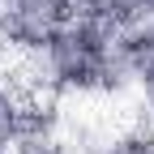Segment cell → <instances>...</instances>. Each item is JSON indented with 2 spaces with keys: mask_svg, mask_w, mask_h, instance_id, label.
<instances>
[{
  "mask_svg": "<svg viewBox=\"0 0 154 154\" xmlns=\"http://www.w3.org/2000/svg\"><path fill=\"white\" fill-rule=\"evenodd\" d=\"M99 154H154V141H120V146H107Z\"/></svg>",
  "mask_w": 154,
  "mask_h": 154,
  "instance_id": "cell-5",
  "label": "cell"
},
{
  "mask_svg": "<svg viewBox=\"0 0 154 154\" xmlns=\"http://www.w3.org/2000/svg\"><path fill=\"white\" fill-rule=\"evenodd\" d=\"M73 17H90V22L103 26H124L141 17V0H69Z\"/></svg>",
  "mask_w": 154,
  "mask_h": 154,
  "instance_id": "cell-3",
  "label": "cell"
},
{
  "mask_svg": "<svg viewBox=\"0 0 154 154\" xmlns=\"http://www.w3.org/2000/svg\"><path fill=\"white\" fill-rule=\"evenodd\" d=\"M141 17H146V22H154V0H141Z\"/></svg>",
  "mask_w": 154,
  "mask_h": 154,
  "instance_id": "cell-6",
  "label": "cell"
},
{
  "mask_svg": "<svg viewBox=\"0 0 154 154\" xmlns=\"http://www.w3.org/2000/svg\"><path fill=\"white\" fill-rule=\"evenodd\" d=\"M43 82L51 94H103L107 90V60H111V26L90 17L69 22L34 47Z\"/></svg>",
  "mask_w": 154,
  "mask_h": 154,
  "instance_id": "cell-1",
  "label": "cell"
},
{
  "mask_svg": "<svg viewBox=\"0 0 154 154\" xmlns=\"http://www.w3.org/2000/svg\"><path fill=\"white\" fill-rule=\"evenodd\" d=\"M13 154H69V141L56 133V124H47V120L34 116V124L26 128V137L13 146Z\"/></svg>",
  "mask_w": 154,
  "mask_h": 154,
  "instance_id": "cell-4",
  "label": "cell"
},
{
  "mask_svg": "<svg viewBox=\"0 0 154 154\" xmlns=\"http://www.w3.org/2000/svg\"><path fill=\"white\" fill-rule=\"evenodd\" d=\"M38 107L26 99L22 90H13L9 82H0V154H13V146L26 137V128L34 124Z\"/></svg>",
  "mask_w": 154,
  "mask_h": 154,
  "instance_id": "cell-2",
  "label": "cell"
},
{
  "mask_svg": "<svg viewBox=\"0 0 154 154\" xmlns=\"http://www.w3.org/2000/svg\"><path fill=\"white\" fill-rule=\"evenodd\" d=\"M0 47H9V38H5V5H0Z\"/></svg>",
  "mask_w": 154,
  "mask_h": 154,
  "instance_id": "cell-7",
  "label": "cell"
}]
</instances>
